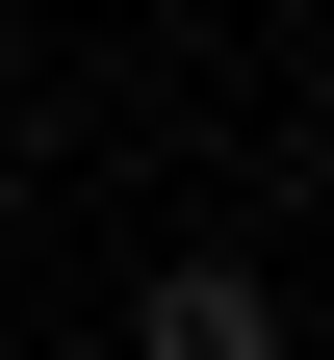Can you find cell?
I'll use <instances>...</instances> for the list:
<instances>
[{"label": "cell", "mask_w": 334, "mask_h": 360, "mask_svg": "<svg viewBox=\"0 0 334 360\" xmlns=\"http://www.w3.org/2000/svg\"><path fill=\"white\" fill-rule=\"evenodd\" d=\"M129 360H283V283L257 257H155L129 283Z\"/></svg>", "instance_id": "1"}]
</instances>
